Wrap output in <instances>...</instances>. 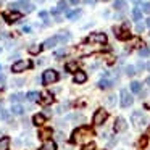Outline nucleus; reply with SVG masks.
Returning <instances> with one entry per match:
<instances>
[{"label": "nucleus", "instance_id": "nucleus-1", "mask_svg": "<svg viewBox=\"0 0 150 150\" xmlns=\"http://www.w3.org/2000/svg\"><path fill=\"white\" fill-rule=\"evenodd\" d=\"M91 137H92V131L89 127H79L73 132V142L82 144V142H87Z\"/></svg>", "mask_w": 150, "mask_h": 150}, {"label": "nucleus", "instance_id": "nucleus-2", "mask_svg": "<svg viewBox=\"0 0 150 150\" xmlns=\"http://www.w3.org/2000/svg\"><path fill=\"white\" fill-rule=\"evenodd\" d=\"M11 10H21L23 13H31L34 10V5L31 4L29 0H20V2H15L10 5Z\"/></svg>", "mask_w": 150, "mask_h": 150}, {"label": "nucleus", "instance_id": "nucleus-3", "mask_svg": "<svg viewBox=\"0 0 150 150\" xmlns=\"http://www.w3.org/2000/svg\"><path fill=\"white\" fill-rule=\"evenodd\" d=\"M131 121H132V124L136 127H144L149 120H147L145 113H142V111H134V113L131 115Z\"/></svg>", "mask_w": 150, "mask_h": 150}, {"label": "nucleus", "instance_id": "nucleus-4", "mask_svg": "<svg viewBox=\"0 0 150 150\" xmlns=\"http://www.w3.org/2000/svg\"><path fill=\"white\" fill-rule=\"evenodd\" d=\"M58 81V73L55 71V69H47V71H44V76H42V82L45 86H50L53 84V82Z\"/></svg>", "mask_w": 150, "mask_h": 150}, {"label": "nucleus", "instance_id": "nucleus-5", "mask_svg": "<svg viewBox=\"0 0 150 150\" xmlns=\"http://www.w3.org/2000/svg\"><path fill=\"white\" fill-rule=\"evenodd\" d=\"M120 97H121V107L127 108V107H131V105H132L134 98H132V95H131L126 89H123V91L120 92Z\"/></svg>", "mask_w": 150, "mask_h": 150}, {"label": "nucleus", "instance_id": "nucleus-6", "mask_svg": "<svg viewBox=\"0 0 150 150\" xmlns=\"http://www.w3.org/2000/svg\"><path fill=\"white\" fill-rule=\"evenodd\" d=\"M29 66H31V62H28V60H20V62L13 63L11 71L13 73H21V71H24V69H28Z\"/></svg>", "mask_w": 150, "mask_h": 150}, {"label": "nucleus", "instance_id": "nucleus-7", "mask_svg": "<svg viewBox=\"0 0 150 150\" xmlns=\"http://www.w3.org/2000/svg\"><path fill=\"white\" fill-rule=\"evenodd\" d=\"M107 118H108V113L103 110V108H100V110H97V111H95V115H94V124L100 126V124L105 123Z\"/></svg>", "mask_w": 150, "mask_h": 150}, {"label": "nucleus", "instance_id": "nucleus-8", "mask_svg": "<svg viewBox=\"0 0 150 150\" xmlns=\"http://www.w3.org/2000/svg\"><path fill=\"white\" fill-rule=\"evenodd\" d=\"M87 42H97V44H105L107 42V34L103 33H94L87 37Z\"/></svg>", "mask_w": 150, "mask_h": 150}, {"label": "nucleus", "instance_id": "nucleus-9", "mask_svg": "<svg viewBox=\"0 0 150 150\" xmlns=\"http://www.w3.org/2000/svg\"><path fill=\"white\" fill-rule=\"evenodd\" d=\"M113 84H115V79H111L108 73H105L103 78H102L100 81H98V86H100L102 89H108V87H111Z\"/></svg>", "mask_w": 150, "mask_h": 150}, {"label": "nucleus", "instance_id": "nucleus-10", "mask_svg": "<svg viewBox=\"0 0 150 150\" xmlns=\"http://www.w3.org/2000/svg\"><path fill=\"white\" fill-rule=\"evenodd\" d=\"M126 129H127V123H126V120L120 116L116 121H115V131H116V132H123V131H126Z\"/></svg>", "mask_w": 150, "mask_h": 150}, {"label": "nucleus", "instance_id": "nucleus-11", "mask_svg": "<svg viewBox=\"0 0 150 150\" xmlns=\"http://www.w3.org/2000/svg\"><path fill=\"white\" fill-rule=\"evenodd\" d=\"M4 16L8 23H16V21L21 20V13H18L16 10H11V13H5Z\"/></svg>", "mask_w": 150, "mask_h": 150}, {"label": "nucleus", "instance_id": "nucleus-12", "mask_svg": "<svg viewBox=\"0 0 150 150\" xmlns=\"http://www.w3.org/2000/svg\"><path fill=\"white\" fill-rule=\"evenodd\" d=\"M115 34H116V37L121 40L129 39V31H127L126 28H115Z\"/></svg>", "mask_w": 150, "mask_h": 150}, {"label": "nucleus", "instance_id": "nucleus-13", "mask_svg": "<svg viewBox=\"0 0 150 150\" xmlns=\"http://www.w3.org/2000/svg\"><path fill=\"white\" fill-rule=\"evenodd\" d=\"M58 42H62L60 36H53V37H50V39L45 40V44H44V49H52V47H55Z\"/></svg>", "mask_w": 150, "mask_h": 150}, {"label": "nucleus", "instance_id": "nucleus-14", "mask_svg": "<svg viewBox=\"0 0 150 150\" xmlns=\"http://www.w3.org/2000/svg\"><path fill=\"white\" fill-rule=\"evenodd\" d=\"M86 79H87L86 73H82V71H76V74H74V82H76V84H82V82H86Z\"/></svg>", "mask_w": 150, "mask_h": 150}, {"label": "nucleus", "instance_id": "nucleus-15", "mask_svg": "<svg viewBox=\"0 0 150 150\" xmlns=\"http://www.w3.org/2000/svg\"><path fill=\"white\" fill-rule=\"evenodd\" d=\"M40 102H42L44 105H49V103H52V100H53V97H52V94L50 92H44L42 95H40Z\"/></svg>", "mask_w": 150, "mask_h": 150}, {"label": "nucleus", "instance_id": "nucleus-16", "mask_svg": "<svg viewBox=\"0 0 150 150\" xmlns=\"http://www.w3.org/2000/svg\"><path fill=\"white\" fill-rule=\"evenodd\" d=\"M40 150H57V145L52 140H45V142L42 144V147H40Z\"/></svg>", "mask_w": 150, "mask_h": 150}, {"label": "nucleus", "instance_id": "nucleus-17", "mask_svg": "<svg viewBox=\"0 0 150 150\" xmlns=\"http://www.w3.org/2000/svg\"><path fill=\"white\" fill-rule=\"evenodd\" d=\"M33 123L36 124V126H39V124H44L45 123V115H34V118H33Z\"/></svg>", "mask_w": 150, "mask_h": 150}, {"label": "nucleus", "instance_id": "nucleus-18", "mask_svg": "<svg viewBox=\"0 0 150 150\" xmlns=\"http://www.w3.org/2000/svg\"><path fill=\"white\" fill-rule=\"evenodd\" d=\"M11 113L13 115H16V116H21V115H23V111H24V108L21 107V105H18V103H15L13 107H11Z\"/></svg>", "mask_w": 150, "mask_h": 150}, {"label": "nucleus", "instance_id": "nucleus-19", "mask_svg": "<svg viewBox=\"0 0 150 150\" xmlns=\"http://www.w3.org/2000/svg\"><path fill=\"white\" fill-rule=\"evenodd\" d=\"M113 8L115 10H120V11H124L126 10V2H124V0H116L113 4Z\"/></svg>", "mask_w": 150, "mask_h": 150}, {"label": "nucleus", "instance_id": "nucleus-20", "mask_svg": "<svg viewBox=\"0 0 150 150\" xmlns=\"http://www.w3.org/2000/svg\"><path fill=\"white\" fill-rule=\"evenodd\" d=\"M10 147V139L8 137H2L0 139V150H8Z\"/></svg>", "mask_w": 150, "mask_h": 150}, {"label": "nucleus", "instance_id": "nucleus-21", "mask_svg": "<svg viewBox=\"0 0 150 150\" xmlns=\"http://www.w3.org/2000/svg\"><path fill=\"white\" fill-rule=\"evenodd\" d=\"M26 98L29 102H36V100H39V98H40V95H39V92H28Z\"/></svg>", "mask_w": 150, "mask_h": 150}, {"label": "nucleus", "instance_id": "nucleus-22", "mask_svg": "<svg viewBox=\"0 0 150 150\" xmlns=\"http://www.w3.org/2000/svg\"><path fill=\"white\" fill-rule=\"evenodd\" d=\"M24 98H26V95H23V94H13L10 97V100H11V103H18V102L24 100Z\"/></svg>", "mask_w": 150, "mask_h": 150}, {"label": "nucleus", "instance_id": "nucleus-23", "mask_svg": "<svg viewBox=\"0 0 150 150\" xmlns=\"http://www.w3.org/2000/svg\"><path fill=\"white\" fill-rule=\"evenodd\" d=\"M140 18H142V10H140V8H134L132 10V20L140 21Z\"/></svg>", "mask_w": 150, "mask_h": 150}, {"label": "nucleus", "instance_id": "nucleus-24", "mask_svg": "<svg viewBox=\"0 0 150 150\" xmlns=\"http://www.w3.org/2000/svg\"><path fill=\"white\" fill-rule=\"evenodd\" d=\"M66 69H68L69 73H76V71H78V63H76V62L66 63Z\"/></svg>", "mask_w": 150, "mask_h": 150}, {"label": "nucleus", "instance_id": "nucleus-25", "mask_svg": "<svg viewBox=\"0 0 150 150\" xmlns=\"http://www.w3.org/2000/svg\"><path fill=\"white\" fill-rule=\"evenodd\" d=\"M82 11L81 10H74V11H69L68 13V20H78L79 16H81Z\"/></svg>", "mask_w": 150, "mask_h": 150}, {"label": "nucleus", "instance_id": "nucleus-26", "mask_svg": "<svg viewBox=\"0 0 150 150\" xmlns=\"http://www.w3.org/2000/svg\"><path fill=\"white\" fill-rule=\"evenodd\" d=\"M42 49H44V45H31V47H29V53H33V55H37V53H39Z\"/></svg>", "mask_w": 150, "mask_h": 150}, {"label": "nucleus", "instance_id": "nucleus-27", "mask_svg": "<svg viewBox=\"0 0 150 150\" xmlns=\"http://www.w3.org/2000/svg\"><path fill=\"white\" fill-rule=\"evenodd\" d=\"M68 5H69L68 0H62V2L58 4V7H57V8H58L60 11H66V10H68Z\"/></svg>", "mask_w": 150, "mask_h": 150}, {"label": "nucleus", "instance_id": "nucleus-28", "mask_svg": "<svg viewBox=\"0 0 150 150\" xmlns=\"http://www.w3.org/2000/svg\"><path fill=\"white\" fill-rule=\"evenodd\" d=\"M140 89H142L140 82H137V81H132V82H131V91H132V92H140Z\"/></svg>", "mask_w": 150, "mask_h": 150}, {"label": "nucleus", "instance_id": "nucleus-29", "mask_svg": "<svg viewBox=\"0 0 150 150\" xmlns=\"http://www.w3.org/2000/svg\"><path fill=\"white\" fill-rule=\"evenodd\" d=\"M105 103H107L108 107H113V105L116 103V97H115V95H108L107 100H105Z\"/></svg>", "mask_w": 150, "mask_h": 150}, {"label": "nucleus", "instance_id": "nucleus-30", "mask_svg": "<svg viewBox=\"0 0 150 150\" xmlns=\"http://www.w3.org/2000/svg\"><path fill=\"white\" fill-rule=\"evenodd\" d=\"M8 118H10V111H8V110H0V120L7 121Z\"/></svg>", "mask_w": 150, "mask_h": 150}, {"label": "nucleus", "instance_id": "nucleus-31", "mask_svg": "<svg viewBox=\"0 0 150 150\" xmlns=\"http://www.w3.org/2000/svg\"><path fill=\"white\" fill-rule=\"evenodd\" d=\"M139 55L140 57H150V49L149 47H144V49L139 50Z\"/></svg>", "mask_w": 150, "mask_h": 150}, {"label": "nucleus", "instance_id": "nucleus-32", "mask_svg": "<svg viewBox=\"0 0 150 150\" xmlns=\"http://www.w3.org/2000/svg\"><path fill=\"white\" fill-rule=\"evenodd\" d=\"M69 120H74V121H79V123H84V116L82 115H71Z\"/></svg>", "mask_w": 150, "mask_h": 150}, {"label": "nucleus", "instance_id": "nucleus-33", "mask_svg": "<svg viewBox=\"0 0 150 150\" xmlns=\"http://www.w3.org/2000/svg\"><path fill=\"white\" fill-rule=\"evenodd\" d=\"M140 10H142L144 13H150V4H147V2H144V4L140 5Z\"/></svg>", "mask_w": 150, "mask_h": 150}, {"label": "nucleus", "instance_id": "nucleus-34", "mask_svg": "<svg viewBox=\"0 0 150 150\" xmlns=\"http://www.w3.org/2000/svg\"><path fill=\"white\" fill-rule=\"evenodd\" d=\"M126 74L127 76H134V74H136V68H134V66H126Z\"/></svg>", "mask_w": 150, "mask_h": 150}, {"label": "nucleus", "instance_id": "nucleus-35", "mask_svg": "<svg viewBox=\"0 0 150 150\" xmlns=\"http://www.w3.org/2000/svg\"><path fill=\"white\" fill-rule=\"evenodd\" d=\"M39 18L47 23V21H49V13H47V11H40V13H39Z\"/></svg>", "mask_w": 150, "mask_h": 150}, {"label": "nucleus", "instance_id": "nucleus-36", "mask_svg": "<svg viewBox=\"0 0 150 150\" xmlns=\"http://www.w3.org/2000/svg\"><path fill=\"white\" fill-rule=\"evenodd\" d=\"M65 53H66V49H60V50H57V52H55V57H58V58H60V57H63Z\"/></svg>", "mask_w": 150, "mask_h": 150}, {"label": "nucleus", "instance_id": "nucleus-37", "mask_svg": "<svg viewBox=\"0 0 150 150\" xmlns=\"http://www.w3.org/2000/svg\"><path fill=\"white\" fill-rule=\"evenodd\" d=\"M136 29H137V33H142V31L145 29V24H144V23H137V28H136Z\"/></svg>", "mask_w": 150, "mask_h": 150}, {"label": "nucleus", "instance_id": "nucleus-38", "mask_svg": "<svg viewBox=\"0 0 150 150\" xmlns=\"http://www.w3.org/2000/svg\"><path fill=\"white\" fill-rule=\"evenodd\" d=\"M40 136H42V139H47V137L52 136V132H50V131H42V134H40Z\"/></svg>", "mask_w": 150, "mask_h": 150}, {"label": "nucleus", "instance_id": "nucleus-39", "mask_svg": "<svg viewBox=\"0 0 150 150\" xmlns=\"http://www.w3.org/2000/svg\"><path fill=\"white\" fill-rule=\"evenodd\" d=\"M84 150H95V144H92V142L87 144V145L84 147Z\"/></svg>", "mask_w": 150, "mask_h": 150}, {"label": "nucleus", "instance_id": "nucleus-40", "mask_svg": "<svg viewBox=\"0 0 150 150\" xmlns=\"http://www.w3.org/2000/svg\"><path fill=\"white\" fill-rule=\"evenodd\" d=\"M4 81H5V76H4V74H0V87H2V84H4Z\"/></svg>", "mask_w": 150, "mask_h": 150}, {"label": "nucleus", "instance_id": "nucleus-41", "mask_svg": "<svg viewBox=\"0 0 150 150\" xmlns=\"http://www.w3.org/2000/svg\"><path fill=\"white\" fill-rule=\"evenodd\" d=\"M23 33H31V28L29 26H24L23 28Z\"/></svg>", "mask_w": 150, "mask_h": 150}, {"label": "nucleus", "instance_id": "nucleus-42", "mask_svg": "<svg viewBox=\"0 0 150 150\" xmlns=\"http://www.w3.org/2000/svg\"><path fill=\"white\" fill-rule=\"evenodd\" d=\"M57 139H58V140H63V134H62V132H57Z\"/></svg>", "mask_w": 150, "mask_h": 150}, {"label": "nucleus", "instance_id": "nucleus-43", "mask_svg": "<svg viewBox=\"0 0 150 150\" xmlns=\"http://www.w3.org/2000/svg\"><path fill=\"white\" fill-rule=\"evenodd\" d=\"M84 4H94V0H84Z\"/></svg>", "mask_w": 150, "mask_h": 150}, {"label": "nucleus", "instance_id": "nucleus-44", "mask_svg": "<svg viewBox=\"0 0 150 150\" xmlns=\"http://www.w3.org/2000/svg\"><path fill=\"white\" fill-rule=\"evenodd\" d=\"M145 69H149V71H150V62H149V63H147V65H145Z\"/></svg>", "mask_w": 150, "mask_h": 150}, {"label": "nucleus", "instance_id": "nucleus-45", "mask_svg": "<svg viewBox=\"0 0 150 150\" xmlns=\"http://www.w3.org/2000/svg\"><path fill=\"white\" fill-rule=\"evenodd\" d=\"M145 24H147V26L150 28V18H149V20H147V21H145Z\"/></svg>", "mask_w": 150, "mask_h": 150}, {"label": "nucleus", "instance_id": "nucleus-46", "mask_svg": "<svg viewBox=\"0 0 150 150\" xmlns=\"http://www.w3.org/2000/svg\"><path fill=\"white\" fill-rule=\"evenodd\" d=\"M145 82H147V86H150V78H147V79H145Z\"/></svg>", "mask_w": 150, "mask_h": 150}, {"label": "nucleus", "instance_id": "nucleus-47", "mask_svg": "<svg viewBox=\"0 0 150 150\" xmlns=\"http://www.w3.org/2000/svg\"><path fill=\"white\" fill-rule=\"evenodd\" d=\"M69 2H71V4H78V0H69Z\"/></svg>", "mask_w": 150, "mask_h": 150}, {"label": "nucleus", "instance_id": "nucleus-48", "mask_svg": "<svg viewBox=\"0 0 150 150\" xmlns=\"http://www.w3.org/2000/svg\"><path fill=\"white\" fill-rule=\"evenodd\" d=\"M132 2H136V4H137V2H139V0H132Z\"/></svg>", "mask_w": 150, "mask_h": 150}, {"label": "nucleus", "instance_id": "nucleus-49", "mask_svg": "<svg viewBox=\"0 0 150 150\" xmlns=\"http://www.w3.org/2000/svg\"><path fill=\"white\" fill-rule=\"evenodd\" d=\"M102 2H108V0H102Z\"/></svg>", "mask_w": 150, "mask_h": 150}]
</instances>
